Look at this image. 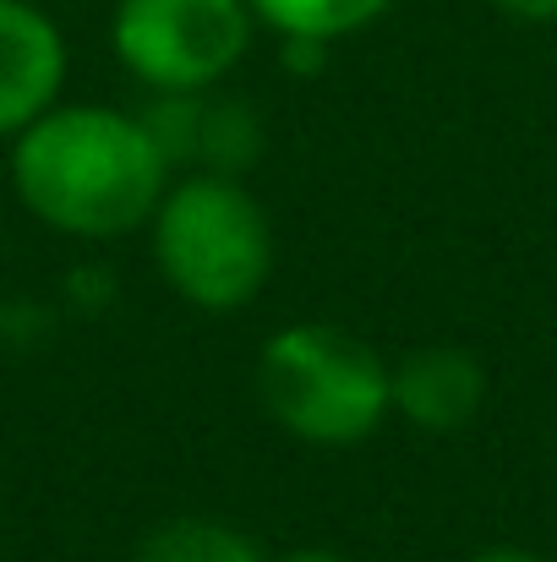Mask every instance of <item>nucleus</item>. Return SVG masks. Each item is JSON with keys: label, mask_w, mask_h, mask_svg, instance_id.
<instances>
[{"label": "nucleus", "mask_w": 557, "mask_h": 562, "mask_svg": "<svg viewBox=\"0 0 557 562\" xmlns=\"http://www.w3.org/2000/svg\"><path fill=\"white\" fill-rule=\"evenodd\" d=\"M5 176L22 213L66 240H126L148 229L176 170L143 110L49 104L5 143Z\"/></svg>", "instance_id": "nucleus-1"}, {"label": "nucleus", "mask_w": 557, "mask_h": 562, "mask_svg": "<svg viewBox=\"0 0 557 562\" xmlns=\"http://www.w3.org/2000/svg\"><path fill=\"white\" fill-rule=\"evenodd\" d=\"M148 257L181 306L235 317L274 279V218L246 176L181 170L148 218Z\"/></svg>", "instance_id": "nucleus-2"}, {"label": "nucleus", "mask_w": 557, "mask_h": 562, "mask_svg": "<svg viewBox=\"0 0 557 562\" xmlns=\"http://www.w3.org/2000/svg\"><path fill=\"white\" fill-rule=\"evenodd\" d=\"M257 404L307 448H361L393 415V361L339 323L301 317L263 339Z\"/></svg>", "instance_id": "nucleus-3"}, {"label": "nucleus", "mask_w": 557, "mask_h": 562, "mask_svg": "<svg viewBox=\"0 0 557 562\" xmlns=\"http://www.w3.org/2000/svg\"><path fill=\"white\" fill-rule=\"evenodd\" d=\"M257 38L246 0H115L110 49L148 93H213Z\"/></svg>", "instance_id": "nucleus-4"}, {"label": "nucleus", "mask_w": 557, "mask_h": 562, "mask_svg": "<svg viewBox=\"0 0 557 562\" xmlns=\"http://www.w3.org/2000/svg\"><path fill=\"white\" fill-rule=\"evenodd\" d=\"M71 49L60 22L33 0H0V143L66 99Z\"/></svg>", "instance_id": "nucleus-5"}, {"label": "nucleus", "mask_w": 557, "mask_h": 562, "mask_svg": "<svg viewBox=\"0 0 557 562\" xmlns=\"http://www.w3.org/2000/svg\"><path fill=\"white\" fill-rule=\"evenodd\" d=\"M487 404V367L459 345H421L393 361V415L426 437L465 431Z\"/></svg>", "instance_id": "nucleus-6"}, {"label": "nucleus", "mask_w": 557, "mask_h": 562, "mask_svg": "<svg viewBox=\"0 0 557 562\" xmlns=\"http://www.w3.org/2000/svg\"><path fill=\"white\" fill-rule=\"evenodd\" d=\"M257 27L274 38H301V44H339L367 33L393 11V0H246Z\"/></svg>", "instance_id": "nucleus-7"}, {"label": "nucleus", "mask_w": 557, "mask_h": 562, "mask_svg": "<svg viewBox=\"0 0 557 562\" xmlns=\"http://www.w3.org/2000/svg\"><path fill=\"white\" fill-rule=\"evenodd\" d=\"M132 562H268V552H263L246 530H235V525H224V519L176 514V519L154 525V530L137 541Z\"/></svg>", "instance_id": "nucleus-8"}, {"label": "nucleus", "mask_w": 557, "mask_h": 562, "mask_svg": "<svg viewBox=\"0 0 557 562\" xmlns=\"http://www.w3.org/2000/svg\"><path fill=\"white\" fill-rule=\"evenodd\" d=\"M498 16H509V22H557V0H487Z\"/></svg>", "instance_id": "nucleus-9"}, {"label": "nucleus", "mask_w": 557, "mask_h": 562, "mask_svg": "<svg viewBox=\"0 0 557 562\" xmlns=\"http://www.w3.org/2000/svg\"><path fill=\"white\" fill-rule=\"evenodd\" d=\"M465 562H547V558H542V552H531V547L498 541V547H481V552H470Z\"/></svg>", "instance_id": "nucleus-10"}, {"label": "nucleus", "mask_w": 557, "mask_h": 562, "mask_svg": "<svg viewBox=\"0 0 557 562\" xmlns=\"http://www.w3.org/2000/svg\"><path fill=\"white\" fill-rule=\"evenodd\" d=\"M268 562H350L345 552H334V547H296V552H279V558Z\"/></svg>", "instance_id": "nucleus-11"}]
</instances>
